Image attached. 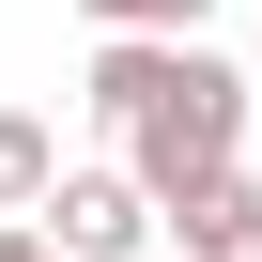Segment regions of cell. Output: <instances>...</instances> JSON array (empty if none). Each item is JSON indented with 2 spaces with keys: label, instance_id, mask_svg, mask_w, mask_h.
Listing matches in <instances>:
<instances>
[{
  "label": "cell",
  "instance_id": "1",
  "mask_svg": "<svg viewBox=\"0 0 262 262\" xmlns=\"http://www.w3.org/2000/svg\"><path fill=\"white\" fill-rule=\"evenodd\" d=\"M93 123L123 139V185L155 216L216 170H247V62L216 47H93Z\"/></svg>",
  "mask_w": 262,
  "mask_h": 262
},
{
  "label": "cell",
  "instance_id": "5",
  "mask_svg": "<svg viewBox=\"0 0 262 262\" xmlns=\"http://www.w3.org/2000/svg\"><path fill=\"white\" fill-rule=\"evenodd\" d=\"M47 170H62V139H47L31 108H0V216H31V201H47Z\"/></svg>",
  "mask_w": 262,
  "mask_h": 262
},
{
  "label": "cell",
  "instance_id": "6",
  "mask_svg": "<svg viewBox=\"0 0 262 262\" xmlns=\"http://www.w3.org/2000/svg\"><path fill=\"white\" fill-rule=\"evenodd\" d=\"M0 262H47V231H31V216H0Z\"/></svg>",
  "mask_w": 262,
  "mask_h": 262
},
{
  "label": "cell",
  "instance_id": "7",
  "mask_svg": "<svg viewBox=\"0 0 262 262\" xmlns=\"http://www.w3.org/2000/svg\"><path fill=\"white\" fill-rule=\"evenodd\" d=\"M247 108H262V62H247Z\"/></svg>",
  "mask_w": 262,
  "mask_h": 262
},
{
  "label": "cell",
  "instance_id": "3",
  "mask_svg": "<svg viewBox=\"0 0 262 262\" xmlns=\"http://www.w3.org/2000/svg\"><path fill=\"white\" fill-rule=\"evenodd\" d=\"M155 231H170L185 262H262V185H247V170H216V185H185Z\"/></svg>",
  "mask_w": 262,
  "mask_h": 262
},
{
  "label": "cell",
  "instance_id": "4",
  "mask_svg": "<svg viewBox=\"0 0 262 262\" xmlns=\"http://www.w3.org/2000/svg\"><path fill=\"white\" fill-rule=\"evenodd\" d=\"M77 16H93V47H201L216 0H77Z\"/></svg>",
  "mask_w": 262,
  "mask_h": 262
},
{
  "label": "cell",
  "instance_id": "2",
  "mask_svg": "<svg viewBox=\"0 0 262 262\" xmlns=\"http://www.w3.org/2000/svg\"><path fill=\"white\" fill-rule=\"evenodd\" d=\"M31 231H47V262H139V231H155V201L123 185V170H47V201H31Z\"/></svg>",
  "mask_w": 262,
  "mask_h": 262
}]
</instances>
